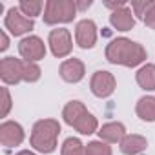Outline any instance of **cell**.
Wrapping results in <instances>:
<instances>
[{
    "label": "cell",
    "mask_w": 155,
    "mask_h": 155,
    "mask_svg": "<svg viewBox=\"0 0 155 155\" xmlns=\"http://www.w3.org/2000/svg\"><path fill=\"white\" fill-rule=\"evenodd\" d=\"M137 115L146 120V122H153L155 120V97H142L139 99L137 106H135Z\"/></svg>",
    "instance_id": "cell-17"
},
{
    "label": "cell",
    "mask_w": 155,
    "mask_h": 155,
    "mask_svg": "<svg viewBox=\"0 0 155 155\" xmlns=\"http://www.w3.org/2000/svg\"><path fill=\"white\" fill-rule=\"evenodd\" d=\"M75 40L82 49H91L97 42V26L93 20H81L75 28Z\"/></svg>",
    "instance_id": "cell-10"
},
{
    "label": "cell",
    "mask_w": 155,
    "mask_h": 155,
    "mask_svg": "<svg viewBox=\"0 0 155 155\" xmlns=\"http://www.w3.org/2000/svg\"><path fill=\"white\" fill-rule=\"evenodd\" d=\"M144 24H146L150 29H155V4H153L151 9L146 13V17H144Z\"/></svg>",
    "instance_id": "cell-24"
},
{
    "label": "cell",
    "mask_w": 155,
    "mask_h": 155,
    "mask_svg": "<svg viewBox=\"0 0 155 155\" xmlns=\"http://www.w3.org/2000/svg\"><path fill=\"white\" fill-rule=\"evenodd\" d=\"M24 140V130L18 122L15 120H6L0 124V142L6 148L18 146Z\"/></svg>",
    "instance_id": "cell-11"
},
{
    "label": "cell",
    "mask_w": 155,
    "mask_h": 155,
    "mask_svg": "<svg viewBox=\"0 0 155 155\" xmlns=\"http://www.w3.org/2000/svg\"><path fill=\"white\" fill-rule=\"evenodd\" d=\"M0 51H6L8 48H9V38H8V35L4 33V31H0Z\"/></svg>",
    "instance_id": "cell-25"
},
{
    "label": "cell",
    "mask_w": 155,
    "mask_h": 155,
    "mask_svg": "<svg viewBox=\"0 0 155 155\" xmlns=\"http://www.w3.org/2000/svg\"><path fill=\"white\" fill-rule=\"evenodd\" d=\"M40 68L37 66V62H28L24 60V73H22V81L26 82H37L40 79Z\"/></svg>",
    "instance_id": "cell-20"
},
{
    "label": "cell",
    "mask_w": 155,
    "mask_h": 155,
    "mask_svg": "<svg viewBox=\"0 0 155 155\" xmlns=\"http://www.w3.org/2000/svg\"><path fill=\"white\" fill-rule=\"evenodd\" d=\"M88 155H111V148L104 140H93L86 146Z\"/></svg>",
    "instance_id": "cell-21"
},
{
    "label": "cell",
    "mask_w": 155,
    "mask_h": 155,
    "mask_svg": "<svg viewBox=\"0 0 155 155\" xmlns=\"http://www.w3.org/2000/svg\"><path fill=\"white\" fill-rule=\"evenodd\" d=\"M2 97H4V101H2V110H0V117H6V115L9 113V110H11V97H9L8 88H2Z\"/></svg>",
    "instance_id": "cell-23"
},
{
    "label": "cell",
    "mask_w": 155,
    "mask_h": 155,
    "mask_svg": "<svg viewBox=\"0 0 155 155\" xmlns=\"http://www.w3.org/2000/svg\"><path fill=\"white\" fill-rule=\"evenodd\" d=\"M115 77L110 73V71H95L93 77H91V82H90V88H91V93L99 99H106L110 97L113 91H115Z\"/></svg>",
    "instance_id": "cell-6"
},
{
    "label": "cell",
    "mask_w": 155,
    "mask_h": 155,
    "mask_svg": "<svg viewBox=\"0 0 155 155\" xmlns=\"http://www.w3.org/2000/svg\"><path fill=\"white\" fill-rule=\"evenodd\" d=\"M17 155H35L33 151H28V150H22V151H18Z\"/></svg>",
    "instance_id": "cell-27"
},
{
    "label": "cell",
    "mask_w": 155,
    "mask_h": 155,
    "mask_svg": "<svg viewBox=\"0 0 155 155\" xmlns=\"http://www.w3.org/2000/svg\"><path fill=\"white\" fill-rule=\"evenodd\" d=\"M106 58L111 64H120L126 68H135L146 60V49L130 38H115L106 48Z\"/></svg>",
    "instance_id": "cell-1"
},
{
    "label": "cell",
    "mask_w": 155,
    "mask_h": 155,
    "mask_svg": "<svg viewBox=\"0 0 155 155\" xmlns=\"http://www.w3.org/2000/svg\"><path fill=\"white\" fill-rule=\"evenodd\" d=\"M97 133H99L101 140L113 144V142H120V140L126 137V128H124L122 122H108V124H104Z\"/></svg>",
    "instance_id": "cell-14"
},
{
    "label": "cell",
    "mask_w": 155,
    "mask_h": 155,
    "mask_svg": "<svg viewBox=\"0 0 155 155\" xmlns=\"http://www.w3.org/2000/svg\"><path fill=\"white\" fill-rule=\"evenodd\" d=\"M48 42H49L51 53H53L55 57H58V58H64V57H68V55L71 53V49H73L71 35H69V31H68V29H64V28L53 29V31L49 33V38H48Z\"/></svg>",
    "instance_id": "cell-7"
},
{
    "label": "cell",
    "mask_w": 155,
    "mask_h": 155,
    "mask_svg": "<svg viewBox=\"0 0 155 155\" xmlns=\"http://www.w3.org/2000/svg\"><path fill=\"white\" fill-rule=\"evenodd\" d=\"M18 53H20L28 62H37V60H42V58L46 57V46H44V42H42L38 37L31 35V37H26V38L20 40V44H18Z\"/></svg>",
    "instance_id": "cell-9"
},
{
    "label": "cell",
    "mask_w": 155,
    "mask_h": 155,
    "mask_svg": "<svg viewBox=\"0 0 155 155\" xmlns=\"http://www.w3.org/2000/svg\"><path fill=\"white\" fill-rule=\"evenodd\" d=\"M77 15V4L73 0H48L44 9V22L48 26L71 22Z\"/></svg>",
    "instance_id": "cell-4"
},
{
    "label": "cell",
    "mask_w": 155,
    "mask_h": 155,
    "mask_svg": "<svg viewBox=\"0 0 155 155\" xmlns=\"http://www.w3.org/2000/svg\"><path fill=\"white\" fill-rule=\"evenodd\" d=\"M60 77L69 82V84H75V82H81L84 79V73H86V68H84V62L79 60V58H68L60 64Z\"/></svg>",
    "instance_id": "cell-12"
},
{
    "label": "cell",
    "mask_w": 155,
    "mask_h": 155,
    "mask_svg": "<svg viewBox=\"0 0 155 155\" xmlns=\"http://www.w3.org/2000/svg\"><path fill=\"white\" fill-rule=\"evenodd\" d=\"M4 24H6V29H9V33L15 35V37H20V35H24V33H29V31L35 28L33 18H28L18 8H11V9L8 11Z\"/></svg>",
    "instance_id": "cell-5"
},
{
    "label": "cell",
    "mask_w": 155,
    "mask_h": 155,
    "mask_svg": "<svg viewBox=\"0 0 155 155\" xmlns=\"http://www.w3.org/2000/svg\"><path fill=\"white\" fill-rule=\"evenodd\" d=\"M153 4H155L153 0H142V2H131V9H133V15H137L139 18H142V20H144L146 13L151 9V6H153Z\"/></svg>",
    "instance_id": "cell-22"
},
{
    "label": "cell",
    "mask_w": 155,
    "mask_h": 155,
    "mask_svg": "<svg viewBox=\"0 0 155 155\" xmlns=\"http://www.w3.org/2000/svg\"><path fill=\"white\" fill-rule=\"evenodd\" d=\"M75 4H77V9H81V11H84V9H88L91 6L90 0H88V2H75Z\"/></svg>",
    "instance_id": "cell-26"
},
{
    "label": "cell",
    "mask_w": 155,
    "mask_h": 155,
    "mask_svg": "<svg viewBox=\"0 0 155 155\" xmlns=\"http://www.w3.org/2000/svg\"><path fill=\"white\" fill-rule=\"evenodd\" d=\"M42 6H44V2H40V0H22V2L18 4V9L28 18H33V17H38L40 15Z\"/></svg>",
    "instance_id": "cell-19"
},
{
    "label": "cell",
    "mask_w": 155,
    "mask_h": 155,
    "mask_svg": "<svg viewBox=\"0 0 155 155\" xmlns=\"http://www.w3.org/2000/svg\"><path fill=\"white\" fill-rule=\"evenodd\" d=\"M24 73V62L15 57H6L0 62V79L4 84H18L22 81Z\"/></svg>",
    "instance_id": "cell-8"
},
{
    "label": "cell",
    "mask_w": 155,
    "mask_h": 155,
    "mask_svg": "<svg viewBox=\"0 0 155 155\" xmlns=\"http://www.w3.org/2000/svg\"><path fill=\"white\" fill-rule=\"evenodd\" d=\"M120 151L124 155H139L146 150L148 142L142 135H137V133H131V135H126L120 142Z\"/></svg>",
    "instance_id": "cell-15"
},
{
    "label": "cell",
    "mask_w": 155,
    "mask_h": 155,
    "mask_svg": "<svg viewBox=\"0 0 155 155\" xmlns=\"http://www.w3.org/2000/svg\"><path fill=\"white\" fill-rule=\"evenodd\" d=\"M137 84L146 91L155 90V64H146L137 71Z\"/></svg>",
    "instance_id": "cell-16"
},
{
    "label": "cell",
    "mask_w": 155,
    "mask_h": 155,
    "mask_svg": "<svg viewBox=\"0 0 155 155\" xmlns=\"http://www.w3.org/2000/svg\"><path fill=\"white\" fill-rule=\"evenodd\" d=\"M62 117H64V122L73 126L79 133L82 135H91L97 131L99 128V122L97 119L86 110V106L81 102V101H71L64 106L62 110Z\"/></svg>",
    "instance_id": "cell-2"
},
{
    "label": "cell",
    "mask_w": 155,
    "mask_h": 155,
    "mask_svg": "<svg viewBox=\"0 0 155 155\" xmlns=\"http://www.w3.org/2000/svg\"><path fill=\"white\" fill-rule=\"evenodd\" d=\"M110 24L117 29V31H130L135 26V17L131 8H120L117 11H111L110 15Z\"/></svg>",
    "instance_id": "cell-13"
},
{
    "label": "cell",
    "mask_w": 155,
    "mask_h": 155,
    "mask_svg": "<svg viewBox=\"0 0 155 155\" xmlns=\"http://www.w3.org/2000/svg\"><path fill=\"white\" fill-rule=\"evenodd\" d=\"M58 133H60V124L55 119H42L33 126L31 146L40 153H53L57 150Z\"/></svg>",
    "instance_id": "cell-3"
},
{
    "label": "cell",
    "mask_w": 155,
    "mask_h": 155,
    "mask_svg": "<svg viewBox=\"0 0 155 155\" xmlns=\"http://www.w3.org/2000/svg\"><path fill=\"white\" fill-rule=\"evenodd\" d=\"M60 155H88L86 151V146L75 137H69L64 140L62 144V150H60Z\"/></svg>",
    "instance_id": "cell-18"
}]
</instances>
